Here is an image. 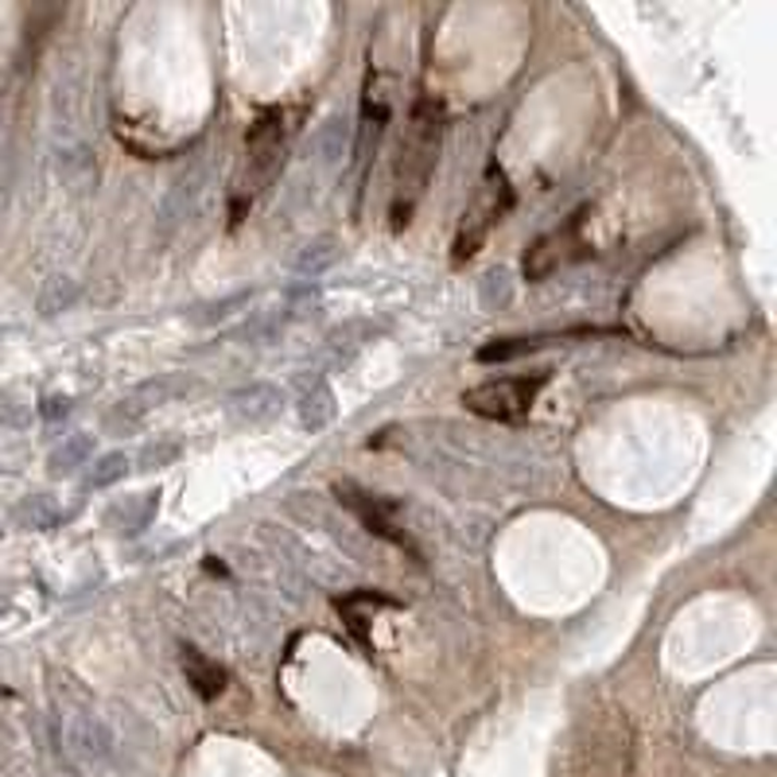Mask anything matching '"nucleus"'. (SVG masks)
Returning a JSON list of instances; mask_svg holds the SVG:
<instances>
[{"label":"nucleus","instance_id":"11","mask_svg":"<svg viewBox=\"0 0 777 777\" xmlns=\"http://www.w3.org/2000/svg\"><path fill=\"white\" fill-rule=\"evenodd\" d=\"M339 498L347 501L350 510H354L357 518L366 521V525L374 529L377 536H385V541H393V545H401V548H412V545H409V536H404L401 529L393 525L389 510H385V506L374 498V494H362V490H354V486H339Z\"/></svg>","mask_w":777,"mask_h":777},{"label":"nucleus","instance_id":"12","mask_svg":"<svg viewBox=\"0 0 777 777\" xmlns=\"http://www.w3.org/2000/svg\"><path fill=\"white\" fill-rule=\"evenodd\" d=\"M156 510H160V494H136V498L117 501L113 510L106 513L109 529H117L121 536H136L153 525Z\"/></svg>","mask_w":777,"mask_h":777},{"label":"nucleus","instance_id":"16","mask_svg":"<svg viewBox=\"0 0 777 777\" xmlns=\"http://www.w3.org/2000/svg\"><path fill=\"white\" fill-rule=\"evenodd\" d=\"M350 148V121L347 117H327L319 125V133H315V153H319V160L331 168V163H339L342 156H347Z\"/></svg>","mask_w":777,"mask_h":777},{"label":"nucleus","instance_id":"15","mask_svg":"<svg viewBox=\"0 0 777 777\" xmlns=\"http://www.w3.org/2000/svg\"><path fill=\"white\" fill-rule=\"evenodd\" d=\"M335 416V393L327 389L323 381H315L312 389H304V397H300V424H304L307 432H323L327 424H331Z\"/></svg>","mask_w":777,"mask_h":777},{"label":"nucleus","instance_id":"26","mask_svg":"<svg viewBox=\"0 0 777 777\" xmlns=\"http://www.w3.org/2000/svg\"><path fill=\"white\" fill-rule=\"evenodd\" d=\"M27 421H32V404L0 401V428H24Z\"/></svg>","mask_w":777,"mask_h":777},{"label":"nucleus","instance_id":"23","mask_svg":"<svg viewBox=\"0 0 777 777\" xmlns=\"http://www.w3.org/2000/svg\"><path fill=\"white\" fill-rule=\"evenodd\" d=\"M74 300H78V280L54 277V280H47V288L39 292V312H44V315L71 312Z\"/></svg>","mask_w":777,"mask_h":777},{"label":"nucleus","instance_id":"27","mask_svg":"<svg viewBox=\"0 0 777 777\" xmlns=\"http://www.w3.org/2000/svg\"><path fill=\"white\" fill-rule=\"evenodd\" d=\"M71 404H74L71 397H47L39 412H44V421H59V416H66V412H71Z\"/></svg>","mask_w":777,"mask_h":777},{"label":"nucleus","instance_id":"9","mask_svg":"<svg viewBox=\"0 0 777 777\" xmlns=\"http://www.w3.org/2000/svg\"><path fill=\"white\" fill-rule=\"evenodd\" d=\"M54 171H59V179H63V187L71 195H86L98 183V153H94V144L78 141L54 148Z\"/></svg>","mask_w":777,"mask_h":777},{"label":"nucleus","instance_id":"7","mask_svg":"<svg viewBox=\"0 0 777 777\" xmlns=\"http://www.w3.org/2000/svg\"><path fill=\"white\" fill-rule=\"evenodd\" d=\"M572 250H583L580 245V215H575L568 226H560V230L545 233V238L525 253V280H545L548 272H556V268L563 265V260L575 257Z\"/></svg>","mask_w":777,"mask_h":777},{"label":"nucleus","instance_id":"5","mask_svg":"<svg viewBox=\"0 0 777 777\" xmlns=\"http://www.w3.org/2000/svg\"><path fill=\"white\" fill-rule=\"evenodd\" d=\"M280 144H284V113L268 109L257 117V125L250 129V171H245V191H257L260 183L272 179V171L280 168Z\"/></svg>","mask_w":777,"mask_h":777},{"label":"nucleus","instance_id":"2","mask_svg":"<svg viewBox=\"0 0 777 777\" xmlns=\"http://www.w3.org/2000/svg\"><path fill=\"white\" fill-rule=\"evenodd\" d=\"M548 385V374H533V377H498V381H483L466 389L463 404L474 412V416H486V421H521L529 416V409L536 404L541 389Z\"/></svg>","mask_w":777,"mask_h":777},{"label":"nucleus","instance_id":"22","mask_svg":"<svg viewBox=\"0 0 777 777\" xmlns=\"http://www.w3.org/2000/svg\"><path fill=\"white\" fill-rule=\"evenodd\" d=\"M478 300H483L486 312H501V307H510L513 300V280L506 268H490L483 280H478Z\"/></svg>","mask_w":777,"mask_h":777},{"label":"nucleus","instance_id":"25","mask_svg":"<svg viewBox=\"0 0 777 777\" xmlns=\"http://www.w3.org/2000/svg\"><path fill=\"white\" fill-rule=\"evenodd\" d=\"M179 451L183 447L175 444V439H156V444H144L141 447V471H163V466H171L179 459Z\"/></svg>","mask_w":777,"mask_h":777},{"label":"nucleus","instance_id":"4","mask_svg":"<svg viewBox=\"0 0 777 777\" xmlns=\"http://www.w3.org/2000/svg\"><path fill=\"white\" fill-rule=\"evenodd\" d=\"M63 731L71 754L78 762H86V766H101L113 754V731H109V724L89 704L71 707L63 715Z\"/></svg>","mask_w":777,"mask_h":777},{"label":"nucleus","instance_id":"20","mask_svg":"<svg viewBox=\"0 0 777 777\" xmlns=\"http://www.w3.org/2000/svg\"><path fill=\"white\" fill-rule=\"evenodd\" d=\"M253 292H233V295H222V300H210V304H198L195 312L187 315L195 327H215V323L230 319L233 312H242V307H250Z\"/></svg>","mask_w":777,"mask_h":777},{"label":"nucleus","instance_id":"19","mask_svg":"<svg viewBox=\"0 0 777 777\" xmlns=\"http://www.w3.org/2000/svg\"><path fill=\"white\" fill-rule=\"evenodd\" d=\"M59 521V510H54V498L51 494H27L24 501L16 506V525L20 529H51Z\"/></svg>","mask_w":777,"mask_h":777},{"label":"nucleus","instance_id":"18","mask_svg":"<svg viewBox=\"0 0 777 777\" xmlns=\"http://www.w3.org/2000/svg\"><path fill=\"white\" fill-rule=\"evenodd\" d=\"M89 451H94V439L89 436H66L63 444L51 451L47 466H51V474H74L78 466H86Z\"/></svg>","mask_w":777,"mask_h":777},{"label":"nucleus","instance_id":"28","mask_svg":"<svg viewBox=\"0 0 777 777\" xmlns=\"http://www.w3.org/2000/svg\"><path fill=\"white\" fill-rule=\"evenodd\" d=\"M0 536H4V529H0Z\"/></svg>","mask_w":777,"mask_h":777},{"label":"nucleus","instance_id":"10","mask_svg":"<svg viewBox=\"0 0 777 777\" xmlns=\"http://www.w3.org/2000/svg\"><path fill=\"white\" fill-rule=\"evenodd\" d=\"M226 404H230L233 421L260 424V421H268V416H277L280 404H284V393L268 381H250V385H242V389H233Z\"/></svg>","mask_w":777,"mask_h":777},{"label":"nucleus","instance_id":"14","mask_svg":"<svg viewBox=\"0 0 777 777\" xmlns=\"http://www.w3.org/2000/svg\"><path fill=\"white\" fill-rule=\"evenodd\" d=\"M183 672H187V684L198 692L203 700H215L218 692L226 689V669L215 665L210 657H203L198 649H183Z\"/></svg>","mask_w":777,"mask_h":777},{"label":"nucleus","instance_id":"24","mask_svg":"<svg viewBox=\"0 0 777 777\" xmlns=\"http://www.w3.org/2000/svg\"><path fill=\"white\" fill-rule=\"evenodd\" d=\"M541 347H545L541 339H494L478 350V362H510V357L533 354V350H541Z\"/></svg>","mask_w":777,"mask_h":777},{"label":"nucleus","instance_id":"17","mask_svg":"<svg viewBox=\"0 0 777 777\" xmlns=\"http://www.w3.org/2000/svg\"><path fill=\"white\" fill-rule=\"evenodd\" d=\"M191 389V381H183V377H175V374H160V377H153V381H144V385H136V393L129 397V401L136 404V409H153V404H168L171 397H179V393H187Z\"/></svg>","mask_w":777,"mask_h":777},{"label":"nucleus","instance_id":"8","mask_svg":"<svg viewBox=\"0 0 777 777\" xmlns=\"http://www.w3.org/2000/svg\"><path fill=\"white\" fill-rule=\"evenodd\" d=\"M510 206V187H506V179H501V171H490V183H486V191H483V198H478V206H474L471 215V233H463L459 238V245H456V257H471L474 253V245L483 242V233H486V226L494 222V218L501 215Z\"/></svg>","mask_w":777,"mask_h":777},{"label":"nucleus","instance_id":"1","mask_svg":"<svg viewBox=\"0 0 777 777\" xmlns=\"http://www.w3.org/2000/svg\"><path fill=\"white\" fill-rule=\"evenodd\" d=\"M439 133H444V106L432 98H421L412 106L409 117V133L401 144V163H397V210L404 203V215L412 210L416 195L428 183L432 168H436L439 153Z\"/></svg>","mask_w":777,"mask_h":777},{"label":"nucleus","instance_id":"13","mask_svg":"<svg viewBox=\"0 0 777 777\" xmlns=\"http://www.w3.org/2000/svg\"><path fill=\"white\" fill-rule=\"evenodd\" d=\"M335 265H339V238H335V233H319V238H312L292 260L295 272H300V277H312V280L323 277V272H331Z\"/></svg>","mask_w":777,"mask_h":777},{"label":"nucleus","instance_id":"3","mask_svg":"<svg viewBox=\"0 0 777 777\" xmlns=\"http://www.w3.org/2000/svg\"><path fill=\"white\" fill-rule=\"evenodd\" d=\"M89 86H86V71L78 63H66L54 71L51 82V136L54 148L63 144H78L89 141L86 136V121H89Z\"/></svg>","mask_w":777,"mask_h":777},{"label":"nucleus","instance_id":"21","mask_svg":"<svg viewBox=\"0 0 777 777\" xmlns=\"http://www.w3.org/2000/svg\"><path fill=\"white\" fill-rule=\"evenodd\" d=\"M129 474V456L125 451H109V456L94 459V466H89L86 474V490H109L113 483H121Z\"/></svg>","mask_w":777,"mask_h":777},{"label":"nucleus","instance_id":"6","mask_svg":"<svg viewBox=\"0 0 777 777\" xmlns=\"http://www.w3.org/2000/svg\"><path fill=\"white\" fill-rule=\"evenodd\" d=\"M210 187V163L206 160H195L187 171H179V179L171 183V191L163 195V206H160V230L171 233L179 222H187V215H195L198 198L206 195Z\"/></svg>","mask_w":777,"mask_h":777}]
</instances>
